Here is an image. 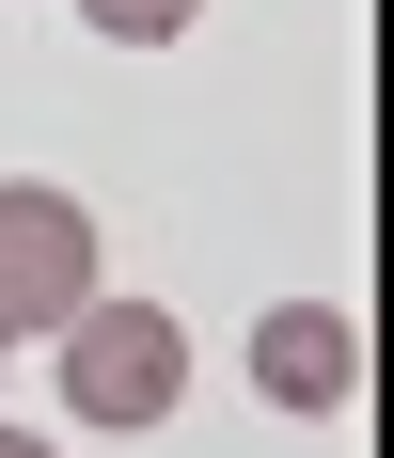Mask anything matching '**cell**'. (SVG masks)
<instances>
[{"label":"cell","instance_id":"6da1fadb","mask_svg":"<svg viewBox=\"0 0 394 458\" xmlns=\"http://www.w3.org/2000/svg\"><path fill=\"white\" fill-rule=\"evenodd\" d=\"M189 395V332L158 301H80L63 317V411L80 427H158Z\"/></svg>","mask_w":394,"mask_h":458},{"label":"cell","instance_id":"7a4b0ae2","mask_svg":"<svg viewBox=\"0 0 394 458\" xmlns=\"http://www.w3.org/2000/svg\"><path fill=\"white\" fill-rule=\"evenodd\" d=\"M80 301H95V222H80V190L16 174V190H0V348H16V332H63Z\"/></svg>","mask_w":394,"mask_h":458},{"label":"cell","instance_id":"3957f363","mask_svg":"<svg viewBox=\"0 0 394 458\" xmlns=\"http://www.w3.org/2000/svg\"><path fill=\"white\" fill-rule=\"evenodd\" d=\"M253 379L284 395V411H348V379H363V332L331 317V301H284V317L253 332Z\"/></svg>","mask_w":394,"mask_h":458},{"label":"cell","instance_id":"277c9868","mask_svg":"<svg viewBox=\"0 0 394 458\" xmlns=\"http://www.w3.org/2000/svg\"><path fill=\"white\" fill-rule=\"evenodd\" d=\"M80 16H95V32H111V47H174L189 16H205V0H80Z\"/></svg>","mask_w":394,"mask_h":458},{"label":"cell","instance_id":"5b68a950","mask_svg":"<svg viewBox=\"0 0 394 458\" xmlns=\"http://www.w3.org/2000/svg\"><path fill=\"white\" fill-rule=\"evenodd\" d=\"M0 458H47V443H16V427H0Z\"/></svg>","mask_w":394,"mask_h":458}]
</instances>
